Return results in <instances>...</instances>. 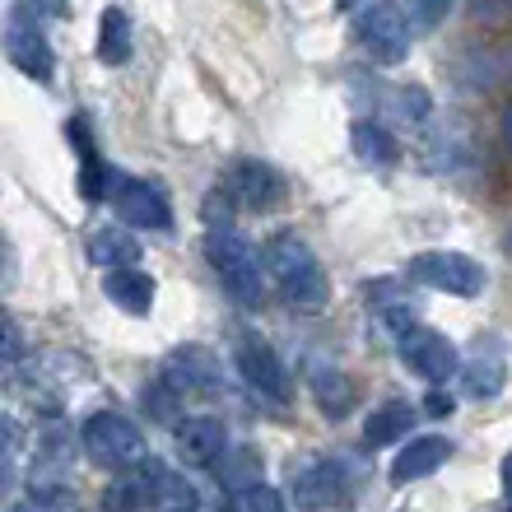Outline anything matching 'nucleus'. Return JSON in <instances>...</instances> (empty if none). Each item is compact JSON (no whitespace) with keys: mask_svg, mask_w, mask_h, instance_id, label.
Segmentation results:
<instances>
[{"mask_svg":"<svg viewBox=\"0 0 512 512\" xmlns=\"http://www.w3.org/2000/svg\"><path fill=\"white\" fill-rule=\"evenodd\" d=\"M108 512H196V489L173 475L163 461L145 457L140 466L122 471V480H112L103 494Z\"/></svg>","mask_w":512,"mask_h":512,"instance_id":"nucleus-1","label":"nucleus"},{"mask_svg":"<svg viewBox=\"0 0 512 512\" xmlns=\"http://www.w3.org/2000/svg\"><path fill=\"white\" fill-rule=\"evenodd\" d=\"M266 270L280 284L284 303H294L298 312H322L331 289H326V270L298 233H275L266 243Z\"/></svg>","mask_w":512,"mask_h":512,"instance_id":"nucleus-2","label":"nucleus"},{"mask_svg":"<svg viewBox=\"0 0 512 512\" xmlns=\"http://www.w3.org/2000/svg\"><path fill=\"white\" fill-rule=\"evenodd\" d=\"M205 256H210L219 284L233 294V303H243V308H261V303H266V266H261L256 247L247 243L238 229L210 224V233H205Z\"/></svg>","mask_w":512,"mask_h":512,"instance_id":"nucleus-3","label":"nucleus"},{"mask_svg":"<svg viewBox=\"0 0 512 512\" xmlns=\"http://www.w3.org/2000/svg\"><path fill=\"white\" fill-rule=\"evenodd\" d=\"M80 443L89 452V461H98L103 471H131V466H140L149 457L145 433L135 429L126 415H112V410H98V415L84 419Z\"/></svg>","mask_w":512,"mask_h":512,"instance_id":"nucleus-4","label":"nucleus"},{"mask_svg":"<svg viewBox=\"0 0 512 512\" xmlns=\"http://www.w3.org/2000/svg\"><path fill=\"white\" fill-rule=\"evenodd\" d=\"M410 14L396 0H368L364 10L354 14V38L373 61L382 66H401L410 56Z\"/></svg>","mask_w":512,"mask_h":512,"instance_id":"nucleus-5","label":"nucleus"},{"mask_svg":"<svg viewBox=\"0 0 512 512\" xmlns=\"http://www.w3.org/2000/svg\"><path fill=\"white\" fill-rule=\"evenodd\" d=\"M396 354H401V364L410 368L415 378L429 382V387H443L447 378H457V368H461L457 345H452L443 331H433V326H401Z\"/></svg>","mask_w":512,"mask_h":512,"instance_id":"nucleus-6","label":"nucleus"},{"mask_svg":"<svg viewBox=\"0 0 512 512\" xmlns=\"http://www.w3.org/2000/svg\"><path fill=\"white\" fill-rule=\"evenodd\" d=\"M405 275L415 284L438 289V294H457V298L485 294V266L471 261L466 252H419V256H410Z\"/></svg>","mask_w":512,"mask_h":512,"instance_id":"nucleus-7","label":"nucleus"},{"mask_svg":"<svg viewBox=\"0 0 512 512\" xmlns=\"http://www.w3.org/2000/svg\"><path fill=\"white\" fill-rule=\"evenodd\" d=\"M233 364H238V378L256 391V396H266L275 405H289L294 387H289V373H284L280 354L270 350L261 336H243L233 345Z\"/></svg>","mask_w":512,"mask_h":512,"instance_id":"nucleus-8","label":"nucleus"},{"mask_svg":"<svg viewBox=\"0 0 512 512\" xmlns=\"http://www.w3.org/2000/svg\"><path fill=\"white\" fill-rule=\"evenodd\" d=\"M108 191H112L117 215H122L131 229H154V233H168V229H173L168 196H163L154 182H140V177H112Z\"/></svg>","mask_w":512,"mask_h":512,"instance_id":"nucleus-9","label":"nucleus"},{"mask_svg":"<svg viewBox=\"0 0 512 512\" xmlns=\"http://www.w3.org/2000/svg\"><path fill=\"white\" fill-rule=\"evenodd\" d=\"M219 191H224L233 205H243V210H270V205L280 201V177H275V168H266V163L238 159L229 173H224Z\"/></svg>","mask_w":512,"mask_h":512,"instance_id":"nucleus-10","label":"nucleus"},{"mask_svg":"<svg viewBox=\"0 0 512 512\" xmlns=\"http://www.w3.org/2000/svg\"><path fill=\"white\" fill-rule=\"evenodd\" d=\"M173 438H177V457L187 461V466H219L224 452H229V429H224V419H215V415L182 419L173 429Z\"/></svg>","mask_w":512,"mask_h":512,"instance_id":"nucleus-11","label":"nucleus"},{"mask_svg":"<svg viewBox=\"0 0 512 512\" xmlns=\"http://www.w3.org/2000/svg\"><path fill=\"white\" fill-rule=\"evenodd\" d=\"M177 396H201V391H215L219 387V359L201 345H187V350H173L168 364L159 373Z\"/></svg>","mask_w":512,"mask_h":512,"instance_id":"nucleus-12","label":"nucleus"},{"mask_svg":"<svg viewBox=\"0 0 512 512\" xmlns=\"http://www.w3.org/2000/svg\"><path fill=\"white\" fill-rule=\"evenodd\" d=\"M5 56H10V66L24 70L28 80L52 84L56 56H52V47H47V38H42L38 24H24V19H14V24L5 28Z\"/></svg>","mask_w":512,"mask_h":512,"instance_id":"nucleus-13","label":"nucleus"},{"mask_svg":"<svg viewBox=\"0 0 512 512\" xmlns=\"http://www.w3.org/2000/svg\"><path fill=\"white\" fill-rule=\"evenodd\" d=\"M508 382V359H503L499 336H480V345L471 350V364H466V391L475 401H494Z\"/></svg>","mask_w":512,"mask_h":512,"instance_id":"nucleus-14","label":"nucleus"},{"mask_svg":"<svg viewBox=\"0 0 512 512\" xmlns=\"http://www.w3.org/2000/svg\"><path fill=\"white\" fill-rule=\"evenodd\" d=\"M103 294H108L122 312H131V317H149L159 284H154V275H145L140 266H117V270H103Z\"/></svg>","mask_w":512,"mask_h":512,"instance_id":"nucleus-15","label":"nucleus"},{"mask_svg":"<svg viewBox=\"0 0 512 512\" xmlns=\"http://www.w3.org/2000/svg\"><path fill=\"white\" fill-rule=\"evenodd\" d=\"M308 391H312V401L322 405L326 419H345L354 410V401H359L354 382L345 378L340 368L322 364V359H312V364H308Z\"/></svg>","mask_w":512,"mask_h":512,"instance_id":"nucleus-16","label":"nucleus"},{"mask_svg":"<svg viewBox=\"0 0 512 512\" xmlns=\"http://www.w3.org/2000/svg\"><path fill=\"white\" fill-rule=\"evenodd\" d=\"M447 457H452V443L438 438V433H429V438H410L405 452H396V461H391V480H396V485L424 480V475H433L438 466H447Z\"/></svg>","mask_w":512,"mask_h":512,"instance_id":"nucleus-17","label":"nucleus"},{"mask_svg":"<svg viewBox=\"0 0 512 512\" xmlns=\"http://www.w3.org/2000/svg\"><path fill=\"white\" fill-rule=\"evenodd\" d=\"M345 471H340L336 461H317V466H308V471L298 475V494H303V503H312V508H331V503L345 499Z\"/></svg>","mask_w":512,"mask_h":512,"instance_id":"nucleus-18","label":"nucleus"},{"mask_svg":"<svg viewBox=\"0 0 512 512\" xmlns=\"http://www.w3.org/2000/svg\"><path fill=\"white\" fill-rule=\"evenodd\" d=\"M410 424H415V405L410 401H382L364 424V443L368 447H387V443H396V438H405Z\"/></svg>","mask_w":512,"mask_h":512,"instance_id":"nucleus-19","label":"nucleus"},{"mask_svg":"<svg viewBox=\"0 0 512 512\" xmlns=\"http://www.w3.org/2000/svg\"><path fill=\"white\" fill-rule=\"evenodd\" d=\"M98 61L103 66H126L131 61V19L122 5H108L98 19Z\"/></svg>","mask_w":512,"mask_h":512,"instance_id":"nucleus-20","label":"nucleus"},{"mask_svg":"<svg viewBox=\"0 0 512 512\" xmlns=\"http://www.w3.org/2000/svg\"><path fill=\"white\" fill-rule=\"evenodd\" d=\"M89 256H94V266H103V270L135 266V261H140V243H135L126 229H98L94 238H89Z\"/></svg>","mask_w":512,"mask_h":512,"instance_id":"nucleus-21","label":"nucleus"},{"mask_svg":"<svg viewBox=\"0 0 512 512\" xmlns=\"http://www.w3.org/2000/svg\"><path fill=\"white\" fill-rule=\"evenodd\" d=\"M354 154H359L364 163L391 168V163H396V140H391L378 122H359L354 126Z\"/></svg>","mask_w":512,"mask_h":512,"instance_id":"nucleus-22","label":"nucleus"},{"mask_svg":"<svg viewBox=\"0 0 512 512\" xmlns=\"http://www.w3.org/2000/svg\"><path fill=\"white\" fill-rule=\"evenodd\" d=\"M224 512H284V499H280V489H270L266 480H252V485L229 489Z\"/></svg>","mask_w":512,"mask_h":512,"instance_id":"nucleus-23","label":"nucleus"},{"mask_svg":"<svg viewBox=\"0 0 512 512\" xmlns=\"http://www.w3.org/2000/svg\"><path fill=\"white\" fill-rule=\"evenodd\" d=\"M70 140H80V159H84V196L98 201L103 196V168H98V149H94V135H89V122L75 117L70 122Z\"/></svg>","mask_w":512,"mask_h":512,"instance_id":"nucleus-24","label":"nucleus"},{"mask_svg":"<svg viewBox=\"0 0 512 512\" xmlns=\"http://www.w3.org/2000/svg\"><path fill=\"white\" fill-rule=\"evenodd\" d=\"M215 471L229 489L252 485V480H261V457H256L252 447H238V452H224V461H219Z\"/></svg>","mask_w":512,"mask_h":512,"instance_id":"nucleus-25","label":"nucleus"},{"mask_svg":"<svg viewBox=\"0 0 512 512\" xmlns=\"http://www.w3.org/2000/svg\"><path fill=\"white\" fill-rule=\"evenodd\" d=\"M452 5H457V0H405V14H410V24H415L419 33H433V28L452 14Z\"/></svg>","mask_w":512,"mask_h":512,"instance_id":"nucleus-26","label":"nucleus"},{"mask_svg":"<svg viewBox=\"0 0 512 512\" xmlns=\"http://www.w3.org/2000/svg\"><path fill=\"white\" fill-rule=\"evenodd\" d=\"M24 10L38 19V14H52V19H61L66 14V0H24Z\"/></svg>","mask_w":512,"mask_h":512,"instance_id":"nucleus-27","label":"nucleus"},{"mask_svg":"<svg viewBox=\"0 0 512 512\" xmlns=\"http://www.w3.org/2000/svg\"><path fill=\"white\" fill-rule=\"evenodd\" d=\"M424 410H429V415H452V401H447V396H438V391H433L429 401H424Z\"/></svg>","mask_w":512,"mask_h":512,"instance_id":"nucleus-28","label":"nucleus"},{"mask_svg":"<svg viewBox=\"0 0 512 512\" xmlns=\"http://www.w3.org/2000/svg\"><path fill=\"white\" fill-rule=\"evenodd\" d=\"M503 489H508V494H512V452H508V457H503Z\"/></svg>","mask_w":512,"mask_h":512,"instance_id":"nucleus-29","label":"nucleus"},{"mask_svg":"<svg viewBox=\"0 0 512 512\" xmlns=\"http://www.w3.org/2000/svg\"><path fill=\"white\" fill-rule=\"evenodd\" d=\"M10 512H47V503L33 499V503H19V508H10Z\"/></svg>","mask_w":512,"mask_h":512,"instance_id":"nucleus-30","label":"nucleus"},{"mask_svg":"<svg viewBox=\"0 0 512 512\" xmlns=\"http://www.w3.org/2000/svg\"><path fill=\"white\" fill-rule=\"evenodd\" d=\"M336 5H359V0H336ZM364 5H368V0H364Z\"/></svg>","mask_w":512,"mask_h":512,"instance_id":"nucleus-31","label":"nucleus"}]
</instances>
